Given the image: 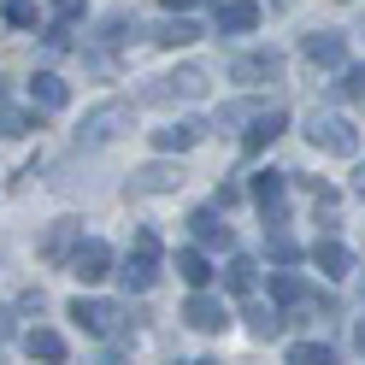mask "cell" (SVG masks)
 I'll return each instance as SVG.
<instances>
[{
    "label": "cell",
    "instance_id": "1",
    "mask_svg": "<svg viewBox=\"0 0 365 365\" xmlns=\"http://www.w3.org/2000/svg\"><path fill=\"white\" fill-rule=\"evenodd\" d=\"M71 318H77V330H88V336H130L142 312L112 307V301H83V294H77V301H71Z\"/></svg>",
    "mask_w": 365,
    "mask_h": 365
},
{
    "label": "cell",
    "instance_id": "2",
    "mask_svg": "<svg viewBox=\"0 0 365 365\" xmlns=\"http://www.w3.org/2000/svg\"><path fill=\"white\" fill-rule=\"evenodd\" d=\"M200 95H207V71L182 65V71H165L142 88V106H171V101H200Z\"/></svg>",
    "mask_w": 365,
    "mask_h": 365
},
{
    "label": "cell",
    "instance_id": "3",
    "mask_svg": "<svg viewBox=\"0 0 365 365\" xmlns=\"http://www.w3.org/2000/svg\"><path fill=\"white\" fill-rule=\"evenodd\" d=\"M307 142L318 153H336V159H354L359 153V130L348 118H336V112H312L307 118Z\"/></svg>",
    "mask_w": 365,
    "mask_h": 365
},
{
    "label": "cell",
    "instance_id": "4",
    "mask_svg": "<svg viewBox=\"0 0 365 365\" xmlns=\"http://www.w3.org/2000/svg\"><path fill=\"white\" fill-rule=\"evenodd\" d=\"M130 118H135L130 101H106V106H95V112L83 118V130H77V148H106L112 135L130 130Z\"/></svg>",
    "mask_w": 365,
    "mask_h": 365
},
{
    "label": "cell",
    "instance_id": "5",
    "mask_svg": "<svg viewBox=\"0 0 365 365\" xmlns=\"http://www.w3.org/2000/svg\"><path fill=\"white\" fill-rule=\"evenodd\" d=\"M277 77H283V53L277 48H259V53H236L230 59V83L254 88V83H277Z\"/></svg>",
    "mask_w": 365,
    "mask_h": 365
},
{
    "label": "cell",
    "instance_id": "6",
    "mask_svg": "<svg viewBox=\"0 0 365 365\" xmlns=\"http://www.w3.org/2000/svg\"><path fill=\"white\" fill-rule=\"evenodd\" d=\"M283 171H254V182H247V195L259 200V212H265V230H277L283 224Z\"/></svg>",
    "mask_w": 365,
    "mask_h": 365
},
{
    "label": "cell",
    "instance_id": "7",
    "mask_svg": "<svg viewBox=\"0 0 365 365\" xmlns=\"http://www.w3.org/2000/svg\"><path fill=\"white\" fill-rule=\"evenodd\" d=\"M88 236H83V218H59L53 230H48V242H41V259L48 265H71V254L83 247Z\"/></svg>",
    "mask_w": 365,
    "mask_h": 365
},
{
    "label": "cell",
    "instance_id": "8",
    "mask_svg": "<svg viewBox=\"0 0 365 365\" xmlns=\"http://www.w3.org/2000/svg\"><path fill=\"white\" fill-rule=\"evenodd\" d=\"M106 271H112V247L88 236V242L77 247V254H71V277H77V283H101Z\"/></svg>",
    "mask_w": 365,
    "mask_h": 365
},
{
    "label": "cell",
    "instance_id": "9",
    "mask_svg": "<svg viewBox=\"0 0 365 365\" xmlns=\"http://www.w3.org/2000/svg\"><path fill=\"white\" fill-rule=\"evenodd\" d=\"M301 53H307L312 65H324V71H330V65L348 59V36H341V30H312V36L301 41Z\"/></svg>",
    "mask_w": 365,
    "mask_h": 365
},
{
    "label": "cell",
    "instance_id": "10",
    "mask_svg": "<svg viewBox=\"0 0 365 365\" xmlns=\"http://www.w3.org/2000/svg\"><path fill=\"white\" fill-rule=\"evenodd\" d=\"M189 230H195V242H200V247H230V242H236L218 207H200V212H189Z\"/></svg>",
    "mask_w": 365,
    "mask_h": 365
},
{
    "label": "cell",
    "instance_id": "11",
    "mask_svg": "<svg viewBox=\"0 0 365 365\" xmlns=\"http://www.w3.org/2000/svg\"><path fill=\"white\" fill-rule=\"evenodd\" d=\"M182 182V165H142L130 171V195H171Z\"/></svg>",
    "mask_w": 365,
    "mask_h": 365
},
{
    "label": "cell",
    "instance_id": "12",
    "mask_svg": "<svg viewBox=\"0 0 365 365\" xmlns=\"http://www.w3.org/2000/svg\"><path fill=\"white\" fill-rule=\"evenodd\" d=\"M182 318H189V330H224V324H230V318H224V301H212V294H189V307H182Z\"/></svg>",
    "mask_w": 365,
    "mask_h": 365
},
{
    "label": "cell",
    "instance_id": "13",
    "mask_svg": "<svg viewBox=\"0 0 365 365\" xmlns=\"http://www.w3.org/2000/svg\"><path fill=\"white\" fill-rule=\"evenodd\" d=\"M200 135H207V124H195V118H177V124H165V130H153V148L159 153H189Z\"/></svg>",
    "mask_w": 365,
    "mask_h": 365
},
{
    "label": "cell",
    "instance_id": "14",
    "mask_svg": "<svg viewBox=\"0 0 365 365\" xmlns=\"http://www.w3.org/2000/svg\"><path fill=\"white\" fill-rule=\"evenodd\" d=\"M289 130V112L283 106H271V112H259V118H254V130H247V153H259V148H271V142H277V135Z\"/></svg>",
    "mask_w": 365,
    "mask_h": 365
},
{
    "label": "cell",
    "instance_id": "15",
    "mask_svg": "<svg viewBox=\"0 0 365 365\" xmlns=\"http://www.w3.org/2000/svg\"><path fill=\"white\" fill-rule=\"evenodd\" d=\"M30 101H36L41 112H59L65 101H71V88H65V77H53V71H36V77H30Z\"/></svg>",
    "mask_w": 365,
    "mask_h": 365
},
{
    "label": "cell",
    "instance_id": "16",
    "mask_svg": "<svg viewBox=\"0 0 365 365\" xmlns=\"http://www.w3.org/2000/svg\"><path fill=\"white\" fill-rule=\"evenodd\" d=\"M254 24H259V6H254V0H224V6H218V30H224V36H247Z\"/></svg>",
    "mask_w": 365,
    "mask_h": 365
},
{
    "label": "cell",
    "instance_id": "17",
    "mask_svg": "<svg viewBox=\"0 0 365 365\" xmlns=\"http://www.w3.org/2000/svg\"><path fill=\"white\" fill-rule=\"evenodd\" d=\"M118 277H124V289H135V294H142V289H153V283H159V259L130 254V259L118 265Z\"/></svg>",
    "mask_w": 365,
    "mask_h": 365
},
{
    "label": "cell",
    "instance_id": "18",
    "mask_svg": "<svg viewBox=\"0 0 365 365\" xmlns=\"http://www.w3.org/2000/svg\"><path fill=\"white\" fill-rule=\"evenodd\" d=\"M312 259H318V271H324V277H348V271H354V254H348L341 242H318Z\"/></svg>",
    "mask_w": 365,
    "mask_h": 365
},
{
    "label": "cell",
    "instance_id": "19",
    "mask_svg": "<svg viewBox=\"0 0 365 365\" xmlns=\"http://www.w3.org/2000/svg\"><path fill=\"white\" fill-rule=\"evenodd\" d=\"M271 294H277L283 307H307V301H312L307 277H294V271H271Z\"/></svg>",
    "mask_w": 365,
    "mask_h": 365
},
{
    "label": "cell",
    "instance_id": "20",
    "mask_svg": "<svg viewBox=\"0 0 365 365\" xmlns=\"http://www.w3.org/2000/svg\"><path fill=\"white\" fill-rule=\"evenodd\" d=\"M254 283H259V265L247 254H236L230 265H224V289H230V294H254Z\"/></svg>",
    "mask_w": 365,
    "mask_h": 365
},
{
    "label": "cell",
    "instance_id": "21",
    "mask_svg": "<svg viewBox=\"0 0 365 365\" xmlns=\"http://www.w3.org/2000/svg\"><path fill=\"white\" fill-rule=\"evenodd\" d=\"M177 277L189 283V289H207V277H212L207 254H200V247H182V254H177Z\"/></svg>",
    "mask_w": 365,
    "mask_h": 365
},
{
    "label": "cell",
    "instance_id": "22",
    "mask_svg": "<svg viewBox=\"0 0 365 365\" xmlns=\"http://www.w3.org/2000/svg\"><path fill=\"white\" fill-rule=\"evenodd\" d=\"M24 348H30V359L59 365V359H65V336H59V330H30V336H24Z\"/></svg>",
    "mask_w": 365,
    "mask_h": 365
},
{
    "label": "cell",
    "instance_id": "23",
    "mask_svg": "<svg viewBox=\"0 0 365 365\" xmlns=\"http://www.w3.org/2000/svg\"><path fill=\"white\" fill-rule=\"evenodd\" d=\"M30 130H36V112H18V106L0 101V142H12V135H30Z\"/></svg>",
    "mask_w": 365,
    "mask_h": 365
},
{
    "label": "cell",
    "instance_id": "24",
    "mask_svg": "<svg viewBox=\"0 0 365 365\" xmlns=\"http://www.w3.org/2000/svg\"><path fill=\"white\" fill-rule=\"evenodd\" d=\"M289 365H336V348H324V341H294Z\"/></svg>",
    "mask_w": 365,
    "mask_h": 365
},
{
    "label": "cell",
    "instance_id": "25",
    "mask_svg": "<svg viewBox=\"0 0 365 365\" xmlns=\"http://www.w3.org/2000/svg\"><path fill=\"white\" fill-rule=\"evenodd\" d=\"M195 36H200V30L189 24V18H171V24H159V30H153V41H165V48H189Z\"/></svg>",
    "mask_w": 365,
    "mask_h": 365
},
{
    "label": "cell",
    "instance_id": "26",
    "mask_svg": "<svg viewBox=\"0 0 365 365\" xmlns=\"http://www.w3.org/2000/svg\"><path fill=\"white\" fill-rule=\"evenodd\" d=\"M259 118V106L254 101H230V106H218V130H236V124H254Z\"/></svg>",
    "mask_w": 365,
    "mask_h": 365
},
{
    "label": "cell",
    "instance_id": "27",
    "mask_svg": "<svg viewBox=\"0 0 365 365\" xmlns=\"http://www.w3.org/2000/svg\"><path fill=\"white\" fill-rule=\"evenodd\" d=\"M247 330H254V336H277V330H283V318L271 312V307H247Z\"/></svg>",
    "mask_w": 365,
    "mask_h": 365
},
{
    "label": "cell",
    "instance_id": "28",
    "mask_svg": "<svg viewBox=\"0 0 365 365\" xmlns=\"http://www.w3.org/2000/svg\"><path fill=\"white\" fill-rule=\"evenodd\" d=\"M271 259H277V265H294V259H301V242H294V236H271Z\"/></svg>",
    "mask_w": 365,
    "mask_h": 365
},
{
    "label": "cell",
    "instance_id": "29",
    "mask_svg": "<svg viewBox=\"0 0 365 365\" xmlns=\"http://www.w3.org/2000/svg\"><path fill=\"white\" fill-rule=\"evenodd\" d=\"M336 88H341V95H348V101H359V95H365V65H348Z\"/></svg>",
    "mask_w": 365,
    "mask_h": 365
},
{
    "label": "cell",
    "instance_id": "30",
    "mask_svg": "<svg viewBox=\"0 0 365 365\" xmlns=\"http://www.w3.org/2000/svg\"><path fill=\"white\" fill-rule=\"evenodd\" d=\"M6 24L30 30V24H36V6H30V0H12V6H6Z\"/></svg>",
    "mask_w": 365,
    "mask_h": 365
},
{
    "label": "cell",
    "instance_id": "31",
    "mask_svg": "<svg viewBox=\"0 0 365 365\" xmlns=\"http://www.w3.org/2000/svg\"><path fill=\"white\" fill-rule=\"evenodd\" d=\"M88 12V0H53V18L59 24H71V18H83Z\"/></svg>",
    "mask_w": 365,
    "mask_h": 365
},
{
    "label": "cell",
    "instance_id": "32",
    "mask_svg": "<svg viewBox=\"0 0 365 365\" xmlns=\"http://www.w3.org/2000/svg\"><path fill=\"white\" fill-rule=\"evenodd\" d=\"M130 247H135L142 259H159V236H153V230H135V242H130Z\"/></svg>",
    "mask_w": 365,
    "mask_h": 365
},
{
    "label": "cell",
    "instance_id": "33",
    "mask_svg": "<svg viewBox=\"0 0 365 365\" xmlns=\"http://www.w3.org/2000/svg\"><path fill=\"white\" fill-rule=\"evenodd\" d=\"M242 195H247V189H242V182H224V189H218V200H212V207L224 212V207H236V200H242Z\"/></svg>",
    "mask_w": 365,
    "mask_h": 365
},
{
    "label": "cell",
    "instance_id": "34",
    "mask_svg": "<svg viewBox=\"0 0 365 365\" xmlns=\"http://www.w3.org/2000/svg\"><path fill=\"white\" fill-rule=\"evenodd\" d=\"M95 365H130V359H124L118 348H101V354H95Z\"/></svg>",
    "mask_w": 365,
    "mask_h": 365
},
{
    "label": "cell",
    "instance_id": "35",
    "mask_svg": "<svg viewBox=\"0 0 365 365\" xmlns=\"http://www.w3.org/2000/svg\"><path fill=\"white\" fill-rule=\"evenodd\" d=\"M159 6H165V12H177V18H182V12L195 6V0H159Z\"/></svg>",
    "mask_w": 365,
    "mask_h": 365
},
{
    "label": "cell",
    "instance_id": "36",
    "mask_svg": "<svg viewBox=\"0 0 365 365\" xmlns=\"http://www.w3.org/2000/svg\"><path fill=\"white\" fill-rule=\"evenodd\" d=\"M354 348L365 354V318H359V324H354Z\"/></svg>",
    "mask_w": 365,
    "mask_h": 365
},
{
    "label": "cell",
    "instance_id": "37",
    "mask_svg": "<svg viewBox=\"0 0 365 365\" xmlns=\"http://www.w3.org/2000/svg\"><path fill=\"white\" fill-rule=\"evenodd\" d=\"M354 195H359V200H365V165H359V171H354Z\"/></svg>",
    "mask_w": 365,
    "mask_h": 365
},
{
    "label": "cell",
    "instance_id": "38",
    "mask_svg": "<svg viewBox=\"0 0 365 365\" xmlns=\"http://www.w3.org/2000/svg\"><path fill=\"white\" fill-rule=\"evenodd\" d=\"M195 365H218V359H195Z\"/></svg>",
    "mask_w": 365,
    "mask_h": 365
},
{
    "label": "cell",
    "instance_id": "39",
    "mask_svg": "<svg viewBox=\"0 0 365 365\" xmlns=\"http://www.w3.org/2000/svg\"><path fill=\"white\" fill-rule=\"evenodd\" d=\"M0 95H6V77H0Z\"/></svg>",
    "mask_w": 365,
    "mask_h": 365
},
{
    "label": "cell",
    "instance_id": "40",
    "mask_svg": "<svg viewBox=\"0 0 365 365\" xmlns=\"http://www.w3.org/2000/svg\"><path fill=\"white\" fill-rule=\"evenodd\" d=\"M0 259H6V242H0Z\"/></svg>",
    "mask_w": 365,
    "mask_h": 365
},
{
    "label": "cell",
    "instance_id": "41",
    "mask_svg": "<svg viewBox=\"0 0 365 365\" xmlns=\"http://www.w3.org/2000/svg\"><path fill=\"white\" fill-rule=\"evenodd\" d=\"M359 36H365V30H359Z\"/></svg>",
    "mask_w": 365,
    "mask_h": 365
}]
</instances>
